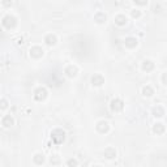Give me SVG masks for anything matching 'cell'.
Returning a JSON list of instances; mask_svg holds the SVG:
<instances>
[{
	"instance_id": "19",
	"label": "cell",
	"mask_w": 167,
	"mask_h": 167,
	"mask_svg": "<svg viewBox=\"0 0 167 167\" xmlns=\"http://www.w3.org/2000/svg\"><path fill=\"white\" fill-rule=\"evenodd\" d=\"M45 162V158H43L42 154H35L34 156V163L35 165H42Z\"/></svg>"
},
{
	"instance_id": "18",
	"label": "cell",
	"mask_w": 167,
	"mask_h": 167,
	"mask_svg": "<svg viewBox=\"0 0 167 167\" xmlns=\"http://www.w3.org/2000/svg\"><path fill=\"white\" fill-rule=\"evenodd\" d=\"M106 18H107L106 14L102 13V12H98V13L94 16V20H95V21H97L98 24H103V22L106 21Z\"/></svg>"
},
{
	"instance_id": "10",
	"label": "cell",
	"mask_w": 167,
	"mask_h": 167,
	"mask_svg": "<svg viewBox=\"0 0 167 167\" xmlns=\"http://www.w3.org/2000/svg\"><path fill=\"white\" fill-rule=\"evenodd\" d=\"M153 115L156 118H162L165 115V109L162 106H157L153 109Z\"/></svg>"
},
{
	"instance_id": "22",
	"label": "cell",
	"mask_w": 167,
	"mask_h": 167,
	"mask_svg": "<svg viewBox=\"0 0 167 167\" xmlns=\"http://www.w3.org/2000/svg\"><path fill=\"white\" fill-rule=\"evenodd\" d=\"M136 4H138V5H146V3H148V0H133Z\"/></svg>"
},
{
	"instance_id": "1",
	"label": "cell",
	"mask_w": 167,
	"mask_h": 167,
	"mask_svg": "<svg viewBox=\"0 0 167 167\" xmlns=\"http://www.w3.org/2000/svg\"><path fill=\"white\" fill-rule=\"evenodd\" d=\"M51 140H52L56 145L63 144L64 140H65V132L63 129H60V128L54 129L52 132H51Z\"/></svg>"
},
{
	"instance_id": "11",
	"label": "cell",
	"mask_w": 167,
	"mask_h": 167,
	"mask_svg": "<svg viewBox=\"0 0 167 167\" xmlns=\"http://www.w3.org/2000/svg\"><path fill=\"white\" fill-rule=\"evenodd\" d=\"M105 157L109 158V159H112V158L116 157V150H115L114 148H107L105 150Z\"/></svg>"
},
{
	"instance_id": "20",
	"label": "cell",
	"mask_w": 167,
	"mask_h": 167,
	"mask_svg": "<svg viewBox=\"0 0 167 167\" xmlns=\"http://www.w3.org/2000/svg\"><path fill=\"white\" fill-rule=\"evenodd\" d=\"M50 162H51L52 165H59V163H60V159H59L58 157H51V158H50Z\"/></svg>"
},
{
	"instance_id": "8",
	"label": "cell",
	"mask_w": 167,
	"mask_h": 167,
	"mask_svg": "<svg viewBox=\"0 0 167 167\" xmlns=\"http://www.w3.org/2000/svg\"><path fill=\"white\" fill-rule=\"evenodd\" d=\"M97 129H98L101 133H106V132H109V129H110L109 123H107V121H99V123H98V125H97Z\"/></svg>"
},
{
	"instance_id": "14",
	"label": "cell",
	"mask_w": 167,
	"mask_h": 167,
	"mask_svg": "<svg viewBox=\"0 0 167 167\" xmlns=\"http://www.w3.org/2000/svg\"><path fill=\"white\" fill-rule=\"evenodd\" d=\"M153 132L157 133V134H162L165 132V125L161 124V123H157V124H154L153 127Z\"/></svg>"
},
{
	"instance_id": "6",
	"label": "cell",
	"mask_w": 167,
	"mask_h": 167,
	"mask_svg": "<svg viewBox=\"0 0 167 167\" xmlns=\"http://www.w3.org/2000/svg\"><path fill=\"white\" fill-rule=\"evenodd\" d=\"M13 123H14V120L11 115H5V116L2 119V125L4 127V128H9V127L13 125Z\"/></svg>"
},
{
	"instance_id": "7",
	"label": "cell",
	"mask_w": 167,
	"mask_h": 167,
	"mask_svg": "<svg viewBox=\"0 0 167 167\" xmlns=\"http://www.w3.org/2000/svg\"><path fill=\"white\" fill-rule=\"evenodd\" d=\"M103 82H105V78H103L101 74H94V76L91 77V84H93L94 86H101Z\"/></svg>"
},
{
	"instance_id": "23",
	"label": "cell",
	"mask_w": 167,
	"mask_h": 167,
	"mask_svg": "<svg viewBox=\"0 0 167 167\" xmlns=\"http://www.w3.org/2000/svg\"><path fill=\"white\" fill-rule=\"evenodd\" d=\"M67 165H68V166H77L78 162L76 159H69L68 162H67Z\"/></svg>"
},
{
	"instance_id": "26",
	"label": "cell",
	"mask_w": 167,
	"mask_h": 167,
	"mask_svg": "<svg viewBox=\"0 0 167 167\" xmlns=\"http://www.w3.org/2000/svg\"><path fill=\"white\" fill-rule=\"evenodd\" d=\"M162 81H163L165 85H167V72L163 73V76H162Z\"/></svg>"
},
{
	"instance_id": "21",
	"label": "cell",
	"mask_w": 167,
	"mask_h": 167,
	"mask_svg": "<svg viewBox=\"0 0 167 167\" xmlns=\"http://www.w3.org/2000/svg\"><path fill=\"white\" fill-rule=\"evenodd\" d=\"M131 14H132V17H133V18H138V17L141 16V12H140V11H137V9H134V11H132V13H131Z\"/></svg>"
},
{
	"instance_id": "3",
	"label": "cell",
	"mask_w": 167,
	"mask_h": 167,
	"mask_svg": "<svg viewBox=\"0 0 167 167\" xmlns=\"http://www.w3.org/2000/svg\"><path fill=\"white\" fill-rule=\"evenodd\" d=\"M110 107H111V110H112L114 112H119V111L123 110L124 105H123V102L119 98H115V99H112V101H111Z\"/></svg>"
},
{
	"instance_id": "16",
	"label": "cell",
	"mask_w": 167,
	"mask_h": 167,
	"mask_svg": "<svg viewBox=\"0 0 167 167\" xmlns=\"http://www.w3.org/2000/svg\"><path fill=\"white\" fill-rule=\"evenodd\" d=\"M142 94H144L145 97H152V95L154 94L153 87H152V86H149V85L144 86V87H142Z\"/></svg>"
},
{
	"instance_id": "17",
	"label": "cell",
	"mask_w": 167,
	"mask_h": 167,
	"mask_svg": "<svg viewBox=\"0 0 167 167\" xmlns=\"http://www.w3.org/2000/svg\"><path fill=\"white\" fill-rule=\"evenodd\" d=\"M45 42H46L49 46H52V45H55V43H56V37H55L54 34H49V35H46Z\"/></svg>"
},
{
	"instance_id": "15",
	"label": "cell",
	"mask_w": 167,
	"mask_h": 167,
	"mask_svg": "<svg viewBox=\"0 0 167 167\" xmlns=\"http://www.w3.org/2000/svg\"><path fill=\"white\" fill-rule=\"evenodd\" d=\"M125 46L129 47V49H133V47H136L137 46V39L136 38H132V37L127 38L125 39Z\"/></svg>"
},
{
	"instance_id": "25",
	"label": "cell",
	"mask_w": 167,
	"mask_h": 167,
	"mask_svg": "<svg viewBox=\"0 0 167 167\" xmlns=\"http://www.w3.org/2000/svg\"><path fill=\"white\" fill-rule=\"evenodd\" d=\"M7 101H5V99H2V110H5L7 109Z\"/></svg>"
},
{
	"instance_id": "2",
	"label": "cell",
	"mask_w": 167,
	"mask_h": 167,
	"mask_svg": "<svg viewBox=\"0 0 167 167\" xmlns=\"http://www.w3.org/2000/svg\"><path fill=\"white\" fill-rule=\"evenodd\" d=\"M2 24H3V26L5 27V29L11 30V29H13V27L17 25V20H16V17H13V16L8 14V16H5V17L3 18Z\"/></svg>"
},
{
	"instance_id": "4",
	"label": "cell",
	"mask_w": 167,
	"mask_h": 167,
	"mask_svg": "<svg viewBox=\"0 0 167 167\" xmlns=\"http://www.w3.org/2000/svg\"><path fill=\"white\" fill-rule=\"evenodd\" d=\"M47 97V90L45 87H38L37 90L34 91V99L35 101H43Z\"/></svg>"
},
{
	"instance_id": "5",
	"label": "cell",
	"mask_w": 167,
	"mask_h": 167,
	"mask_svg": "<svg viewBox=\"0 0 167 167\" xmlns=\"http://www.w3.org/2000/svg\"><path fill=\"white\" fill-rule=\"evenodd\" d=\"M43 55V50H42V47H39V46H34V47H31L30 49V56L31 58H34V59H39Z\"/></svg>"
},
{
	"instance_id": "13",
	"label": "cell",
	"mask_w": 167,
	"mask_h": 167,
	"mask_svg": "<svg viewBox=\"0 0 167 167\" xmlns=\"http://www.w3.org/2000/svg\"><path fill=\"white\" fill-rule=\"evenodd\" d=\"M142 69L146 71V72H150V71L154 69V63L150 61V60H145L142 63Z\"/></svg>"
},
{
	"instance_id": "9",
	"label": "cell",
	"mask_w": 167,
	"mask_h": 167,
	"mask_svg": "<svg viewBox=\"0 0 167 167\" xmlns=\"http://www.w3.org/2000/svg\"><path fill=\"white\" fill-rule=\"evenodd\" d=\"M64 72H65V74L68 77H74V76H76V73H77V68L74 65H68L65 68Z\"/></svg>"
},
{
	"instance_id": "24",
	"label": "cell",
	"mask_w": 167,
	"mask_h": 167,
	"mask_svg": "<svg viewBox=\"0 0 167 167\" xmlns=\"http://www.w3.org/2000/svg\"><path fill=\"white\" fill-rule=\"evenodd\" d=\"M11 4H12L11 0H3V5L4 7H11Z\"/></svg>"
},
{
	"instance_id": "12",
	"label": "cell",
	"mask_w": 167,
	"mask_h": 167,
	"mask_svg": "<svg viewBox=\"0 0 167 167\" xmlns=\"http://www.w3.org/2000/svg\"><path fill=\"white\" fill-rule=\"evenodd\" d=\"M115 24L119 26H124L125 24H127V17L125 16H123V14H119L115 17Z\"/></svg>"
}]
</instances>
